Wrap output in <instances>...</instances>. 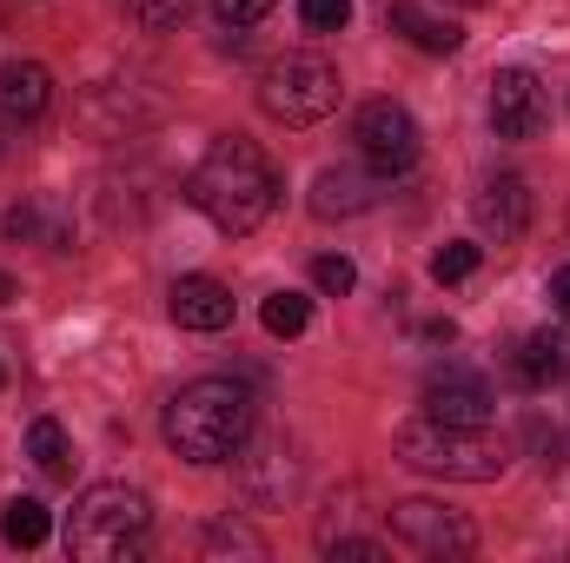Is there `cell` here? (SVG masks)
I'll use <instances>...</instances> for the list:
<instances>
[{"instance_id":"7","label":"cell","mask_w":570,"mask_h":563,"mask_svg":"<svg viewBox=\"0 0 570 563\" xmlns=\"http://www.w3.org/2000/svg\"><path fill=\"white\" fill-rule=\"evenodd\" d=\"M392 537L412 544L419 557H471V551H478V531H471L458 511L431 504V497H405V504H392Z\"/></svg>"},{"instance_id":"18","label":"cell","mask_w":570,"mask_h":563,"mask_svg":"<svg viewBox=\"0 0 570 563\" xmlns=\"http://www.w3.org/2000/svg\"><path fill=\"white\" fill-rule=\"evenodd\" d=\"M0 537H7L13 551H40V544L53 537V517H47V504H40V497H13V504L0 511Z\"/></svg>"},{"instance_id":"4","label":"cell","mask_w":570,"mask_h":563,"mask_svg":"<svg viewBox=\"0 0 570 563\" xmlns=\"http://www.w3.org/2000/svg\"><path fill=\"white\" fill-rule=\"evenodd\" d=\"M153 531V504L134 484H87L80 504L67 511V557L80 563H127L140 557Z\"/></svg>"},{"instance_id":"22","label":"cell","mask_w":570,"mask_h":563,"mask_svg":"<svg viewBox=\"0 0 570 563\" xmlns=\"http://www.w3.org/2000/svg\"><path fill=\"white\" fill-rule=\"evenodd\" d=\"M186 7H193V0H127V13L140 20L146 33H173V27L186 20Z\"/></svg>"},{"instance_id":"1","label":"cell","mask_w":570,"mask_h":563,"mask_svg":"<svg viewBox=\"0 0 570 563\" xmlns=\"http://www.w3.org/2000/svg\"><path fill=\"white\" fill-rule=\"evenodd\" d=\"M186 199H193L219 233L246 239V233H259V226H266V213L279 206V172H273V159H266L253 140L226 134V140L206 146V159L193 166Z\"/></svg>"},{"instance_id":"28","label":"cell","mask_w":570,"mask_h":563,"mask_svg":"<svg viewBox=\"0 0 570 563\" xmlns=\"http://www.w3.org/2000/svg\"><path fill=\"white\" fill-rule=\"evenodd\" d=\"M7 298H13V279H7V273H0V305H7Z\"/></svg>"},{"instance_id":"8","label":"cell","mask_w":570,"mask_h":563,"mask_svg":"<svg viewBox=\"0 0 570 563\" xmlns=\"http://www.w3.org/2000/svg\"><path fill=\"white\" fill-rule=\"evenodd\" d=\"M491 127L498 140H538L551 127V100H544V80L524 73V67H504L491 80Z\"/></svg>"},{"instance_id":"30","label":"cell","mask_w":570,"mask_h":563,"mask_svg":"<svg viewBox=\"0 0 570 563\" xmlns=\"http://www.w3.org/2000/svg\"><path fill=\"white\" fill-rule=\"evenodd\" d=\"M0 385H7V365H0Z\"/></svg>"},{"instance_id":"2","label":"cell","mask_w":570,"mask_h":563,"mask_svg":"<svg viewBox=\"0 0 570 563\" xmlns=\"http://www.w3.org/2000/svg\"><path fill=\"white\" fill-rule=\"evenodd\" d=\"M253 437V392L239 378H193L166 405V444L186 464H226Z\"/></svg>"},{"instance_id":"23","label":"cell","mask_w":570,"mask_h":563,"mask_svg":"<svg viewBox=\"0 0 570 563\" xmlns=\"http://www.w3.org/2000/svg\"><path fill=\"white\" fill-rule=\"evenodd\" d=\"M312 285L332 292V298H345V292L358 285V266H352L345 253H325V259H312Z\"/></svg>"},{"instance_id":"29","label":"cell","mask_w":570,"mask_h":563,"mask_svg":"<svg viewBox=\"0 0 570 563\" xmlns=\"http://www.w3.org/2000/svg\"><path fill=\"white\" fill-rule=\"evenodd\" d=\"M451 7H491V0H451Z\"/></svg>"},{"instance_id":"26","label":"cell","mask_w":570,"mask_h":563,"mask_svg":"<svg viewBox=\"0 0 570 563\" xmlns=\"http://www.w3.org/2000/svg\"><path fill=\"white\" fill-rule=\"evenodd\" d=\"M332 557H352V563H385V544L379 537H325Z\"/></svg>"},{"instance_id":"16","label":"cell","mask_w":570,"mask_h":563,"mask_svg":"<svg viewBox=\"0 0 570 563\" xmlns=\"http://www.w3.org/2000/svg\"><path fill=\"white\" fill-rule=\"evenodd\" d=\"M570 372V338L564 332H531L524 345H518V385L524 392H544L551 378H564Z\"/></svg>"},{"instance_id":"14","label":"cell","mask_w":570,"mask_h":563,"mask_svg":"<svg viewBox=\"0 0 570 563\" xmlns=\"http://www.w3.org/2000/svg\"><path fill=\"white\" fill-rule=\"evenodd\" d=\"M53 100V73L40 60H7L0 67V120H40Z\"/></svg>"},{"instance_id":"24","label":"cell","mask_w":570,"mask_h":563,"mask_svg":"<svg viewBox=\"0 0 570 563\" xmlns=\"http://www.w3.org/2000/svg\"><path fill=\"white\" fill-rule=\"evenodd\" d=\"M298 20H305L312 33H338V27L352 20V0H298Z\"/></svg>"},{"instance_id":"13","label":"cell","mask_w":570,"mask_h":563,"mask_svg":"<svg viewBox=\"0 0 570 563\" xmlns=\"http://www.w3.org/2000/svg\"><path fill=\"white\" fill-rule=\"evenodd\" d=\"M166 312H173V325L179 332H226L233 325V292L219 279H173V292H166Z\"/></svg>"},{"instance_id":"21","label":"cell","mask_w":570,"mask_h":563,"mask_svg":"<svg viewBox=\"0 0 570 563\" xmlns=\"http://www.w3.org/2000/svg\"><path fill=\"white\" fill-rule=\"evenodd\" d=\"M226 551H239V557H266V537H259L253 524H233V517H226V524L206 531V557H226Z\"/></svg>"},{"instance_id":"10","label":"cell","mask_w":570,"mask_h":563,"mask_svg":"<svg viewBox=\"0 0 570 563\" xmlns=\"http://www.w3.org/2000/svg\"><path fill=\"white\" fill-rule=\"evenodd\" d=\"M471 219H478V233H484V239H498V246H518V239L531 233V186H524L518 172H498V179H484V192L471 199Z\"/></svg>"},{"instance_id":"17","label":"cell","mask_w":570,"mask_h":563,"mask_svg":"<svg viewBox=\"0 0 570 563\" xmlns=\"http://www.w3.org/2000/svg\"><path fill=\"white\" fill-rule=\"evenodd\" d=\"M27 457H33V471H40V477H53V484H67V477H73V444H67L60 418H33V424H27Z\"/></svg>"},{"instance_id":"15","label":"cell","mask_w":570,"mask_h":563,"mask_svg":"<svg viewBox=\"0 0 570 563\" xmlns=\"http://www.w3.org/2000/svg\"><path fill=\"white\" fill-rule=\"evenodd\" d=\"M385 20H392V33H405V40L425 47V53H458V47H464V27L444 20V13H425L419 0H392Z\"/></svg>"},{"instance_id":"3","label":"cell","mask_w":570,"mask_h":563,"mask_svg":"<svg viewBox=\"0 0 570 563\" xmlns=\"http://www.w3.org/2000/svg\"><path fill=\"white\" fill-rule=\"evenodd\" d=\"M399 457L425 477H444V484H498L511 471V437H498L491 424H458V418H419L399 424Z\"/></svg>"},{"instance_id":"25","label":"cell","mask_w":570,"mask_h":563,"mask_svg":"<svg viewBox=\"0 0 570 563\" xmlns=\"http://www.w3.org/2000/svg\"><path fill=\"white\" fill-rule=\"evenodd\" d=\"M213 13H219L226 27H259V20L273 13V0H213Z\"/></svg>"},{"instance_id":"20","label":"cell","mask_w":570,"mask_h":563,"mask_svg":"<svg viewBox=\"0 0 570 563\" xmlns=\"http://www.w3.org/2000/svg\"><path fill=\"white\" fill-rule=\"evenodd\" d=\"M478 266H484V246H471V239H451V246L431 253V279L438 285H464Z\"/></svg>"},{"instance_id":"5","label":"cell","mask_w":570,"mask_h":563,"mask_svg":"<svg viewBox=\"0 0 570 563\" xmlns=\"http://www.w3.org/2000/svg\"><path fill=\"white\" fill-rule=\"evenodd\" d=\"M338 67L318 60V53H279L266 73H259V107L285 120V127H318L332 107H338Z\"/></svg>"},{"instance_id":"27","label":"cell","mask_w":570,"mask_h":563,"mask_svg":"<svg viewBox=\"0 0 570 563\" xmlns=\"http://www.w3.org/2000/svg\"><path fill=\"white\" fill-rule=\"evenodd\" d=\"M551 305L570 318V266H558V273H551Z\"/></svg>"},{"instance_id":"19","label":"cell","mask_w":570,"mask_h":563,"mask_svg":"<svg viewBox=\"0 0 570 563\" xmlns=\"http://www.w3.org/2000/svg\"><path fill=\"white\" fill-rule=\"evenodd\" d=\"M259 318H266V332H273V338H298V332L312 325V298H305V292H273Z\"/></svg>"},{"instance_id":"9","label":"cell","mask_w":570,"mask_h":563,"mask_svg":"<svg viewBox=\"0 0 570 563\" xmlns=\"http://www.w3.org/2000/svg\"><path fill=\"white\" fill-rule=\"evenodd\" d=\"M239 457V491L253 497V504H285V497H298V477H305V464H298V451L273 437V444H239L233 451Z\"/></svg>"},{"instance_id":"11","label":"cell","mask_w":570,"mask_h":563,"mask_svg":"<svg viewBox=\"0 0 570 563\" xmlns=\"http://www.w3.org/2000/svg\"><path fill=\"white\" fill-rule=\"evenodd\" d=\"M379 192H385V172H365V166H325V172L312 179V213H318V219H358V213L379 206Z\"/></svg>"},{"instance_id":"6","label":"cell","mask_w":570,"mask_h":563,"mask_svg":"<svg viewBox=\"0 0 570 563\" xmlns=\"http://www.w3.org/2000/svg\"><path fill=\"white\" fill-rule=\"evenodd\" d=\"M352 140H358V159L372 166V172H405L412 159H419V120L399 107V100H365L358 107V120H352Z\"/></svg>"},{"instance_id":"12","label":"cell","mask_w":570,"mask_h":563,"mask_svg":"<svg viewBox=\"0 0 570 563\" xmlns=\"http://www.w3.org/2000/svg\"><path fill=\"white\" fill-rule=\"evenodd\" d=\"M491 385L478 378V372H464V365H444V372H431L425 378V412L431 418H458V424H491Z\"/></svg>"}]
</instances>
